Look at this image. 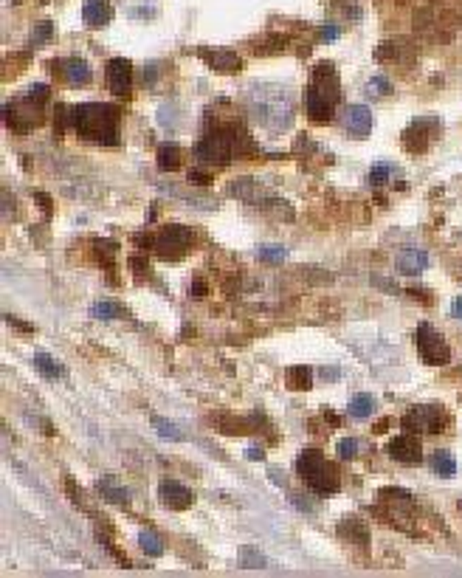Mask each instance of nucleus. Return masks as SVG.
I'll list each match as a JSON object with an SVG mask.
<instances>
[{"mask_svg": "<svg viewBox=\"0 0 462 578\" xmlns=\"http://www.w3.org/2000/svg\"><path fill=\"white\" fill-rule=\"evenodd\" d=\"M249 110L251 116L260 121L262 127L273 130V133H282L291 121H293V105H291V96L280 85H262V82H254L249 87Z\"/></svg>", "mask_w": 462, "mask_h": 578, "instance_id": "1", "label": "nucleus"}, {"mask_svg": "<svg viewBox=\"0 0 462 578\" xmlns=\"http://www.w3.org/2000/svg\"><path fill=\"white\" fill-rule=\"evenodd\" d=\"M71 125L74 130L96 144H118V110L102 102H87L71 110Z\"/></svg>", "mask_w": 462, "mask_h": 578, "instance_id": "2", "label": "nucleus"}, {"mask_svg": "<svg viewBox=\"0 0 462 578\" xmlns=\"http://www.w3.org/2000/svg\"><path fill=\"white\" fill-rule=\"evenodd\" d=\"M296 471L299 477L304 479V485L311 491L327 497V494H335L338 488H342V479H338V471L324 460V454L316 451V448H307L299 454V460H296Z\"/></svg>", "mask_w": 462, "mask_h": 578, "instance_id": "3", "label": "nucleus"}, {"mask_svg": "<svg viewBox=\"0 0 462 578\" xmlns=\"http://www.w3.org/2000/svg\"><path fill=\"white\" fill-rule=\"evenodd\" d=\"M48 99V85H34L28 87V94H23L17 102L6 105V125L14 133H28L32 127H37L43 116H40V105Z\"/></svg>", "mask_w": 462, "mask_h": 578, "instance_id": "4", "label": "nucleus"}, {"mask_svg": "<svg viewBox=\"0 0 462 578\" xmlns=\"http://www.w3.org/2000/svg\"><path fill=\"white\" fill-rule=\"evenodd\" d=\"M195 158L200 164H214V167H220V164H229L231 156H234V141H231V133L229 130H218V133H209L203 136L198 144H195Z\"/></svg>", "mask_w": 462, "mask_h": 578, "instance_id": "5", "label": "nucleus"}, {"mask_svg": "<svg viewBox=\"0 0 462 578\" xmlns=\"http://www.w3.org/2000/svg\"><path fill=\"white\" fill-rule=\"evenodd\" d=\"M152 249L161 260H180L192 249V231L187 226H164L152 240Z\"/></svg>", "mask_w": 462, "mask_h": 578, "instance_id": "6", "label": "nucleus"}, {"mask_svg": "<svg viewBox=\"0 0 462 578\" xmlns=\"http://www.w3.org/2000/svg\"><path fill=\"white\" fill-rule=\"evenodd\" d=\"M417 350H420V358L426 364H431V367H443V364H448V358H451V350H448L445 339L428 322H423L417 327Z\"/></svg>", "mask_w": 462, "mask_h": 578, "instance_id": "7", "label": "nucleus"}, {"mask_svg": "<svg viewBox=\"0 0 462 578\" xmlns=\"http://www.w3.org/2000/svg\"><path fill=\"white\" fill-rule=\"evenodd\" d=\"M403 426L417 435H440L445 429V412L440 406H412V412L403 417Z\"/></svg>", "mask_w": 462, "mask_h": 578, "instance_id": "8", "label": "nucleus"}, {"mask_svg": "<svg viewBox=\"0 0 462 578\" xmlns=\"http://www.w3.org/2000/svg\"><path fill=\"white\" fill-rule=\"evenodd\" d=\"M386 454L395 463H403V466H417L423 460V446L414 435H397L389 440Z\"/></svg>", "mask_w": 462, "mask_h": 578, "instance_id": "9", "label": "nucleus"}, {"mask_svg": "<svg viewBox=\"0 0 462 578\" xmlns=\"http://www.w3.org/2000/svg\"><path fill=\"white\" fill-rule=\"evenodd\" d=\"M107 87L113 90L116 96H127L130 94V82H133V65H130V59L125 56H113L110 63H107Z\"/></svg>", "mask_w": 462, "mask_h": 578, "instance_id": "10", "label": "nucleus"}, {"mask_svg": "<svg viewBox=\"0 0 462 578\" xmlns=\"http://www.w3.org/2000/svg\"><path fill=\"white\" fill-rule=\"evenodd\" d=\"M342 125L350 136L355 138H366L369 130H372V110L366 105H347L342 113Z\"/></svg>", "mask_w": 462, "mask_h": 578, "instance_id": "11", "label": "nucleus"}, {"mask_svg": "<svg viewBox=\"0 0 462 578\" xmlns=\"http://www.w3.org/2000/svg\"><path fill=\"white\" fill-rule=\"evenodd\" d=\"M158 499L169 510H187L192 505V491L178 479H161L158 485Z\"/></svg>", "mask_w": 462, "mask_h": 578, "instance_id": "12", "label": "nucleus"}, {"mask_svg": "<svg viewBox=\"0 0 462 578\" xmlns=\"http://www.w3.org/2000/svg\"><path fill=\"white\" fill-rule=\"evenodd\" d=\"M200 56L209 63L211 71H218V74H237L240 65H242V59L229 51V48H214V51H200Z\"/></svg>", "mask_w": 462, "mask_h": 578, "instance_id": "13", "label": "nucleus"}, {"mask_svg": "<svg viewBox=\"0 0 462 578\" xmlns=\"http://www.w3.org/2000/svg\"><path fill=\"white\" fill-rule=\"evenodd\" d=\"M311 87H316L322 96H327L330 102H338V76H335V68L330 65V63H322V65H316V71H313V85Z\"/></svg>", "mask_w": 462, "mask_h": 578, "instance_id": "14", "label": "nucleus"}, {"mask_svg": "<svg viewBox=\"0 0 462 578\" xmlns=\"http://www.w3.org/2000/svg\"><path fill=\"white\" fill-rule=\"evenodd\" d=\"M63 76H65V82L68 85H74V87H79V85H87L90 82V65L85 63L82 56H65L63 59Z\"/></svg>", "mask_w": 462, "mask_h": 578, "instance_id": "15", "label": "nucleus"}, {"mask_svg": "<svg viewBox=\"0 0 462 578\" xmlns=\"http://www.w3.org/2000/svg\"><path fill=\"white\" fill-rule=\"evenodd\" d=\"M82 17H85V23H87L90 28H102V25H107V23H110L113 9H110L107 0H85Z\"/></svg>", "mask_w": 462, "mask_h": 578, "instance_id": "16", "label": "nucleus"}, {"mask_svg": "<svg viewBox=\"0 0 462 578\" xmlns=\"http://www.w3.org/2000/svg\"><path fill=\"white\" fill-rule=\"evenodd\" d=\"M395 265H397L400 273H409V277H414V273H420L428 265V254L423 249H403V251L397 254Z\"/></svg>", "mask_w": 462, "mask_h": 578, "instance_id": "17", "label": "nucleus"}, {"mask_svg": "<svg viewBox=\"0 0 462 578\" xmlns=\"http://www.w3.org/2000/svg\"><path fill=\"white\" fill-rule=\"evenodd\" d=\"M307 113L313 116V121L324 125V121H330V116H333V102L327 96H322L316 87H307Z\"/></svg>", "mask_w": 462, "mask_h": 578, "instance_id": "18", "label": "nucleus"}, {"mask_svg": "<svg viewBox=\"0 0 462 578\" xmlns=\"http://www.w3.org/2000/svg\"><path fill=\"white\" fill-rule=\"evenodd\" d=\"M96 491H99L102 497H107L113 505H127V502H130L127 488H125V485H118L113 477H102V479L96 482Z\"/></svg>", "mask_w": 462, "mask_h": 578, "instance_id": "19", "label": "nucleus"}, {"mask_svg": "<svg viewBox=\"0 0 462 578\" xmlns=\"http://www.w3.org/2000/svg\"><path fill=\"white\" fill-rule=\"evenodd\" d=\"M403 144H406V149H412V153H423V149L428 147V133H426V127H423V118L414 121V125L406 130Z\"/></svg>", "mask_w": 462, "mask_h": 578, "instance_id": "20", "label": "nucleus"}, {"mask_svg": "<svg viewBox=\"0 0 462 578\" xmlns=\"http://www.w3.org/2000/svg\"><path fill=\"white\" fill-rule=\"evenodd\" d=\"M431 468H434L437 477H454V474H456V460H454V454L445 451V448L434 451V454H431Z\"/></svg>", "mask_w": 462, "mask_h": 578, "instance_id": "21", "label": "nucleus"}, {"mask_svg": "<svg viewBox=\"0 0 462 578\" xmlns=\"http://www.w3.org/2000/svg\"><path fill=\"white\" fill-rule=\"evenodd\" d=\"M372 409H375V401H372V395H366V392H358L355 398L350 401V415L355 420L369 417V415H372Z\"/></svg>", "mask_w": 462, "mask_h": 578, "instance_id": "22", "label": "nucleus"}, {"mask_svg": "<svg viewBox=\"0 0 462 578\" xmlns=\"http://www.w3.org/2000/svg\"><path fill=\"white\" fill-rule=\"evenodd\" d=\"M178 164H180V149L175 144H161L158 147V167L164 172H172V169H178Z\"/></svg>", "mask_w": 462, "mask_h": 578, "instance_id": "23", "label": "nucleus"}, {"mask_svg": "<svg viewBox=\"0 0 462 578\" xmlns=\"http://www.w3.org/2000/svg\"><path fill=\"white\" fill-rule=\"evenodd\" d=\"M34 364H37V370H40L45 378H51V381H56L59 375H63V364H56L48 353H37V355H34Z\"/></svg>", "mask_w": 462, "mask_h": 578, "instance_id": "24", "label": "nucleus"}, {"mask_svg": "<svg viewBox=\"0 0 462 578\" xmlns=\"http://www.w3.org/2000/svg\"><path fill=\"white\" fill-rule=\"evenodd\" d=\"M152 426H156L158 435H161L164 440H183L180 426L172 423V420H167V417H161V415H152Z\"/></svg>", "mask_w": 462, "mask_h": 578, "instance_id": "25", "label": "nucleus"}, {"mask_svg": "<svg viewBox=\"0 0 462 578\" xmlns=\"http://www.w3.org/2000/svg\"><path fill=\"white\" fill-rule=\"evenodd\" d=\"M138 544H141V550L147 556H161L164 553V541L156 533H149V530H141L138 533Z\"/></svg>", "mask_w": 462, "mask_h": 578, "instance_id": "26", "label": "nucleus"}, {"mask_svg": "<svg viewBox=\"0 0 462 578\" xmlns=\"http://www.w3.org/2000/svg\"><path fill=\"white\" fill-rule=\"evenodd\" d=\"M288 384L293 389H311V367H291L288 370Z\"/></svg>", "mask_w": 462, "mask_h": 578, "instance_id": "27", "label": "nucleus"}, {"mask_svg": "<svg viewBox=\"0 0 462 578\" xmlns=\"http://www.w3.org/2000/svg\"><path fill=\"white\" fill-rule=\"evenodd\" d=\"M285 257H288V251H285V246H262L260 249V260L262 262H268V265H280V262H285Z\"/></svg>", "mask_w": 462, "mask_h": 578, "instance_id": "28", "label": "nucleus"}, {"mask_svg": "<svg viewBox=\"0 0 462 578\" xmlns=\"http://www.w3.org/2000/svg\"><path fill=\"white\" fill-rule=\"evenodd\" d=\"M94 316L96 319H121L125 316V308L116 305V302H99V305H94Z\"/></svg>", "mask_w": 462, "mask_h": 578, "instance_id": "29", "label": "nucleus"}, {"mask_svg": "<svg viewBox=\"0 0 462 578\" xmlns=\"http://www.w3.org/2000/svg\"><path fill=\"white\" fill-rule=\"evenodd\" d=\"M240 561H242V567H251V570H260V567L268 564L265 556L257 553V547H242V550H240Z\"/></svg>", "mask_w": 462, "mask_h": 578, "instance_id": "30", "label": "nucleus"}, {"mask_svg": "<svg viewBox=\"0 0 462 578\" xmlns=\"http://www.w3.org/2000/svg\"><path fill=\"white\" fill-rule=\"evenodd\" d=\"M366 94L369 96H386V94H392V82L386 76H372L366 82Z\"/></svg>", "mask_w": 462, "mask_h": 578, "instance_id": "31", "label": "nucleus"}, {"mask_svg": "<svg viewBox=\"0 0 462 578\" xmlns=\"http://www.w3.org/2000/svg\"><path fill=\"white\" fill-rule=\"evenodd\" d=\"M358 448H361V446H358V440H355V437H344V440H338L335 454H338L342 460H353L355 454H358Z\"/></svg>", "mask_w": 462, "mask_h": 578, "instance_id": "32", "label": "nucleus"}, {"mask_svg": "<svg viewBox=\"0 0 462 578\" xmlns=\"http://www.w3.org/2000/svg\"><path fill=\"white\" fill-rule=\"evenodd\" d=\"M389 172H392V167H386V164H378V167H372V172H369V184H386V178H389Z\"/></svg>", "mask_w": 462, "mask_h": 578, "instance_id": "33", "label": "nucleus"}, {"mask_svg": "<svg viewBox=\"0 0 462 578\" xmlns=\"http://www.w3.org/2000/svg\"><path fill=\"white\" fill-rule=\"evenodd\" d=\"M48 37H51V23H37L34 34H32V45H34V43H45Z\"/></svg>", "mask_w": 462, "mask_h": 578, "instance_id": "34", "label": "nucleus"}, {"mask_svg": "<svg viewBox=\"0 0 462 578\" xmlns=\"http://www.w3.org/2000/svg\"><path fill=\"white\" fill-rule=\"evenodd\" d=\"M338 34H342V32H338L335 23H324L322 25V43H333V40H338Z\"/></svg>", "mask_w": 462, "mask_h": 578, "instance_id": "35", "label": "nucleus"}, {"mask_svg": "<svg viewBox=\"0 0 462 578\" xmlns=\"http://www.w3.org/2000/svg\"><path fill=\"white\" fill-rule=\"evenodd\" d=\"M189 180H192V184H200V187L211 184V178H209L206 172H198V169H192V172H189Z\"/></svg>", "mask_w": 462, "mask_h": 578, "instance_id": "36", "label": "nucleus"}, {"mask_svg": "<svg viewBox=\"0 0 462 578\" xmlns=\"http://www.w3.org/2000/svg\"><path fill=\"white\" fill-rule=\"evenodd\" d=\"M158 79V65H147V74H144V82H156Z\"/></svg>", "mask_w": 462, "mask_h": 578, "instance_id": "37", "label": "nucleus"}, {"mask_svg": "<svg viewBox=\"0 0 462 578\" xmlns=\"http://www.w3.org/2000/svg\"><path fill=\"white\" fill-rule=\"evenodd\" d=\"M451 311H454V316H456V319H462V296H456V299H454Z\"/></svg>", "mask_w": 462, "mask_h": 578, "instance_id": "38", "label": "nucleus"}, {"mask_svg": "<svg viewBox=\"0 0 462 578\" xmlns=\"http://www.w3.org/2000/svg\"><path fill=\"white\" fill-rule=\"evenodd\" d=\"M192 293H195V296H198V293L203 296V293H206V282H203V280H200V282L195 280V282H192Z\"/></svg>", "mask_w": 462, "mask_h": 578, "instance_id": "39", "label": "nucleus"}, {"mask_svg": "<svg viewBox=\"0 0 462 578\" xmlns=\"http://www.w3.org/2000/svg\"><path fill=\"white\" fill-rule=\"evenodd\" d=\"M34 198H37V203H43V209H45V211H51V200H48V195H40V192H37Z\"/></svg>", "mask_w": 462, "mask_h": 578, "instance_id": "40", "label": "nucleus"}, {"mask_svg": "<svg viewBox=\"0 0 462 578\" xmlns=\"http://www.w3.org/2000/svg\"><path fill=\"white\" fill-rule=\"evenodd\" d=\"M249 457L251 460H262V451L260 448H249Z\"/></svg>", "mask_w": 462, "mask_h": 578, "instance_id": "41", "label": "nucleus"}, {"mask_svg": "<svg viewBox=\"0 0 462 578\" xmlns=\"http://www.w3.org/2000/svg\"><path fill=\"white\" fill-rule=\"evenodd\" d=\"M324 378H338V370H324Z\"/></svg>", "mask_w": 462, "mask_h": 578, "instance_id": "42", "label": "nucleus"}, {"mask_svg": "<svg viewBox=\"0 0 462 578\" xmlns=\"http://www.w3.org/2000/svg\"><path fill=\"white\" fill-rule=\"evenodd\" d=\"M459 508H462V505H459Z\"/></svg>", "mask_w": 462, "mask_h": 578, "instance_id": "43", "label": "nucleus"}]
</instances>
